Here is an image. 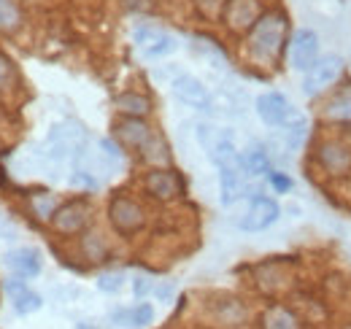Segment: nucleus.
<instances>
[{
  "label": "nucleus",
  "instance_id": "nucleus-1",
  "mask_svg": "<svg viewBox=\"0 0 351 329\" xmlns=\"http://www.w3.org/2000/svg\"><path fill=\"white\" fill-rule=\"evenodd\" d=\"M287 41V16L281 11L263 14L252 27V51L260 60H276Z\"/></svg>",
  "mask_w": 351,
  "mask_h": 329
},
{
  "label": "nucleus",
  "instance_id": "nucleus-2",
  "mask_svg": "<svg viewBox=\"0 0 351 329\" xmlns=\"http://www.w3.org/2000/svg\"><path fill=\"white\" fill-rule=\"evenodd\" d=\"M197 138L200 143L206 146L211 162L217 167H232V164H241V154L235 149V138L230 130H217L211 124H200L197 127Z\"/></svg>",
  "mask_w": 351,
  "mask_h": 329
},
{
  "label": "nucleus",
  "instance_id": "nucleus-3",
  "mask_svg": "<svg viewBox=\"0 0 351 329\" xmlns=\"http://www.w3.org/2000/svg\"><path fill=\"white\" fill-rule=\"evenodd\" d=\"M257 114L267 127H295L303 122V114L278 92H267L257 97Z\"/></svg>",
  "mask_w": 351,
  "mask_h": 329
},
{
  "label": "nucleus",
  "instance_id": "nucleus-4",
  "mask_svg": "<svg viewBox=\"0 0 351 329\" xmlns=\"http://www.w3.org/2000/svg\"><path fill=\"white\" fill-rule=\"evenodd\" d=\"M108 221H111V227H114L119 235L130 238V235L143 230L146 213H143V208L138 206L135 200L125 197V195H117V197H111V203H108Z\"/></svg>",
  "mask_w": 351,
  "mask_h": 329
},
{
  "label": "nucleus",
  "instance_id": "nucleus-5",
  "mask_svg": "<svg viewBox=\"0 0 351 329\" xmlns=\"http://www.w3.org/2000/svg\"><path fill=\"white\" fill-rule=\"evenodd\" d=\"M341 73H343V60L338 57V54H327V57H319L311 68L306 71V79H303V92L306 95H319V92H324L327 86H332V84L341 79Z\"/></svg>",
  "mask_w": 351,
  "mask_h": 329
},
{
  "label": "nucleus",
  "instance_id": "nucleus-6",
  "mask_svg": "<svg viewBox=\"0 0 351 329\" xmlns=\"http://www.w3.org/2000/svg\"><path fill=\"white\" fill-rule=\"evenodd\" d=\"M89 219H92V208L84 200H71V203L57 208L49 221L60 235H79L87 230Z\"/></svg>",
  "mask_w": 351,
  "mask_h": 329
},
{
  "label": "nucleus",
  "instance_id": "nucleus-7",
  "mask_svg": "<svg viewBox=\"0 0 351 329\" xmlns=\"http://www.w3.org/2000/svg\"><path fill=\"white\" fill-rule=\"evenodd\" d=\"M143 189H146L154 200L168 203V200H176V197L184 192V181H181V175H178L176 170H171V167H154V170L146 173Z\"/></svg>",
  "mask_w": 351,
  "mask_h": 329
},
{
  "label": "nucleus",
  "instance_id": "nucleus-8",
  "mask_svg": "<svg viewBox=\"0 0 351 329\" xmlns=\"http://www.w3.org/2000/svg\"><path fill=\"white\" fill-rule=\"evenodd\" d=\"M173 95L181 103H186L189 108H197V111H211L214 108V100H211L208 86L200 82V79L189 76V73L178 76L173 82Z\"/></svg>",
  "mask_w": 351,
  "mask_h": 329
},
{
  "label": "nucleus",
  "instance_id": "nucleus-9",
  "mask_svg": "<svg viewBox=\"0 0 351 329\" xmlns=\"http://www.w3.org/2000/svg\"><path fill=\"white\" fill-rule=\"evenodd\" d=\"M221 16H224V25L235 33L252 30L254 22L260 19V0H227Z\"/></svg>",
  "mask_w": 351,
  "mask_h": 329
},
{
  "label": "nucleus",
  "instance_id": "nucleus-10",
  "mask_svg": "<svg viewBox=\"0 0 351 329\" xmlns=\"http://www.w3.org/2000/svg\"><path fill=\"white\" fill-rule=\"evenodd\" d=\"M278 216H281V208H278L276 200H270V197H254L249 210H246V216H243V221H241V227L246 232H263V230L273 227L278 221Z\"/></svg>",
  "mask_w": 351,
  "mask_h": 329
},
{
  "label": "nucleus",
  "instance_id": "nucleus-11",
  "mask_svg": "<svg viewBox=\"0 0 351 329\" xmlns=\"http://www.w3.org/2000/svg\"><path fill=\"white\" fill-rule=\"evenodd\" d=\"M114 138H117L122 146H128V149L143 151L146 143L154 138V132H152V127L143 122V119L125 117V119H119V122L114 124Z\"/></svg>",
  "mask_w": 351,
  "mask_h": 329
},
{
  "label": "nucleus",
  "instance_id": "nucleus-12",
  "mask_svg": "<svg viewBox=\"0 0 351 329\" xmlns=\"http://www.w3.org/2000/svg\"><path fill=\"white\" fill-rule=\"evenodd\" d=\"M289 60L295 71H308L319 60V36L313 30H298L289 46Z\"/></svg>",
  "mask_w": 351,
  "mask_h": 329
},
{
  "label": "nucleus",
  "instance_id": "nucleus-13",
  "mask_svg": "<svg viewBox=\"0 0 351 329\" xmlns=\"http://www.w3.org/2000/svg\"><path fill=\"white\" fill-rule=\"evenodd\" d=\"M319 162L330 175H346L351 173V149L341 141H324L319 146Z\"/></svg>",
  "mask_w": 351,
  "mask_h": 329
},
{
  "label": "nucleus",
  "instance_id": "nucleus-14",
  "mask_svg": "<svg viewBox=\"0 0 351 329\" xmlns=\"http://www.w3.org/2000/svg\"><path fill=\"white\" fill-rule=\"evenodd\" d=\"M135 41L141 46L143 57L146 60H160V57H168L171 51H176V38L165 36V33H157V30H149V27H141L135 33Z\"/></svg>",
  "mask_w": 351,
  "mask_h": 329
},
{
  "label": "nucleus",
  "instance_id": "nucleus-15",
  "mask_svg": "<svg viewBox=\"0 0 351 329\" xmlns=\"http://www.w3.org/2000/svg\"><path fill=\"white\" fill-rule=\"evenodd\" d=\"M5 291H8V297H11V302H14V310H16L19 316H30V313L41 310V305H44V300H41L36 291H30L27 284L19 281V278H8V281H5Z\"/></svg>",
  "mask_w": 351,
  "mask_h": 329
},
{
  "label": "nucleus",
  "instance_id": "nucleus-16",
  "mask_svg": "<svg viewBox=\"0 0 351 329\" xmlns=\"http://www.w3.org/2000/svg\"><path fill=\"white\" fill-rule=\"evenodd\" d=\"M5 265L19 276V278H36L44 267L41 262V254L36 248H16V251H8L5 254Z\"/></svg>",
  "mask_w": 351,
  "mask_h": 329
},
{
  "label": "nucleus",
  "instance_id": "nucleus-17",
  "mask_svg": "<svg viewBox=\"0 0 351 329\" xmlns=\"http://www.w3.org/2000/svg\"><path fill=\"white\" fill-rule=\"evenodd\" d=\"M219 186H221V206H232L243 195V170H241V164L219 167Z\"/></svg>",
  "mask_w": 351,
  "mask_h": 329
},
{
  "label": "nucleus",
  "instance_id": "nucleus-18",
  "mask_svg": "<svg viewBox=\"0 0 351 329\" xmlns=\"http://www.w3.org/2000/svg\"><path fill=\"white\" fill-rule=\"evenodd\" d=\"M111 321L119 324V327H130V329H141L149 327L154 321V308L152 305H135V308H122V310H114L111 313Z\"/></svg>",
  "mask_w": 351,
  "mask_h": 329
},
{
  "label": "nucleus",
  "instance_id": "nucleus-19",
  "mask_svg": "<svg viewBox=\"0 0 351 329\" xmlns=\"http://www.w3.org/2000/svg\"><path fill=\"white\" fill-rule=\"evenodd\" d=\"M114 106H117L119 114L135 117V119H143V117H149V111H152V100H149L146 95H138V92H125V95H119V97L114 100Z\"/></svg>",
  "mask_w": 351,
  "mask_h": 329
},
{
  "label": "nucleus",
  "instance_id": "nucleus-20",
  "mask_svg": "<svg viewBox=\"0 0 351 329\" xmlns=\"http://www.w3.org/2000/svg\"><path fill=\"white\" fill-rule=\"evenodd\" d=\"M241 170L249 175H267L270 173V160L263 146H252L243 157H241Z\"/></svg>",
  "mask_w": 351,
  "mask_h": 329
},
{
  "label": "nucleus",
  "instance_id": "nucleus-21",
  "mask_svg": "<svg viewBox=\"0 0 351 329\" xmlns=\"http://www.w3.org/2000/svg\"><path fill=\"white\" fill-rule=\"evenodd\" d=\"M263 329H298V319L295 313H289L287 308H267L263 316Z\"/></svg>",
  "mask_w": 351,
  "mask_h": 329
},
{
  "label": "nucleus",
  "instance_id": "nucleus-22",
  "mask_svg": "<svg viewBox=\"0 0 351 329\" xmlns=\"http://www.w3.org/2000/svg\"><path fill=\"white\" fill-rule=\"evenodd\" d=\"M22 27V8L16 0H0V33H14Z\"/></svg>",
  "mask_w": 351,
  "mask_h": 329
},
{
  "label": "nucleus",
  "instance_id": "nucleus-23",
  "mask_svg": "<svg viewBox=\"0 0 351 329\" xmlns=\"http://www.w3.org/2000/svg\"><path fill=\"white\" fill-rule=\"evenodd\" d=\"M30 210H33L41 221H49V219H51V213L57 210V200H54V195H49V192L30 195Z\"/></svg>",
  "mask_w": 351,
  "mask_h": 329
},
{
  "label": "nucleus",
  "instance_id": "nucleus-24",
  "mask_svg": "<svg viewBox=\"0 0 351 329\" xmlns=\"http://www.w3.org/2000/svg\"><path fill=\"white\" fill-rule=\"evenodd\" d=\"M82 251H84V256H87L89 262H103V259L108 256V246H106L103 238L95 235V232H89V235L82 238Z\"/></svg>",
  "mask_w": 351,
  "mask_h": 329
},
{
  "label": "nucleus",
  "instance_id": "nucleus-25",
  "mask_svg": "<svg viewBox=\"0 0 351 329\" xmlns=\"http://www.w3.org/2000/svg\"><path fill=\"white\" fill-rule=\"evenodd\" d=\"M14 84H16V62L0 51V92L14 89Z\"/></svg>",
  "mask_w": 351,
  "mask_h": 329
},
{
  "label": "nucleus",
  "instance_id": "nucleus-26",
  "mask_svg": "<svg viewBox=\"0 0 351 329\" xmlns=\"http://www.w3.org/2000/svg\"><path fill=\"white\" fill-rule=\"evenodd\" d=\"M327 114H330L332 119H351V92L338 95V97L327 106Z\"/></svg>",
  "mask_w": 351,
  "mask_h": 329
},
{
  "label": "nucleus",
  "instance_id": "nucleus-27",
  "mask_svg": "<svg viewBox=\"0 0 351 329\" xmlns=\"http://www.w3.org/2000/svg\"><path fill=\"white\" fill-rule=\"evenodd\" d=\"M195 41H197L200 54H206L208 60H214V62H217V68H221V65H224V54H221V49L217 46V41H208V38H203V36H197Z\"/></svg>",
  "mask_w": 351,
  "mask_h": 329
},
{
  "label": "nucleus",
  "instance_id": "nucleus-28",
  "mask_svg": "<svg viewBox=\"0 0 351 329\" xmlns=\"http://www.w3.org/2000/svg\"><path fill=\"white\" fill-rule=\"evenodd\" d=\"M122 284H125V276H122V273H103V276L97 278V289H100V291H106V294L119 291Z\"/></svg>",
  "mask_w": 351,
  "mask_h": 329
},
{
  "label": "nucleus",
  "instance_id": "nucleus-29",
  "mask_svg": "<svg viewBox=\"0 0 351 329\" xmlns=\"http://www.w3.org/2000/svg\"><path fill=\"white\" fill-rule=\"evenodd\" d=\"M267 184H270L278 195H287V192L292 189V178H289L287 173H281V170H270V173H267Z\"/></svg>",
  "mask_w": 351,
  "mask_h": 329
},
{
  "label": "nucleus",
  "instance_id": "nucleus-30",
  "mask_svg": "<svg viewBox=\"0 0 351 329\" xmlns=\"http://www.w3.org/2000/svg\"><path fill=\"white\" fill-rule=\"evenodd\" d=\"M100 149H103V154H106L111 162H119V160H122V151H119V146H117L111 138H103V141H100Z\"/></svg>",
  "mask_w": 351,
  "mask_h": 329
},
{
  "label": "nucleus",
  "instance_id": "nucleus-31",
  "mask_svg": "<svg viewBox=\"0 0 351 329\" xmlns=\"http://www.w3.org/2000/svg\"><path fill=\"white\" fill-rule=\"evenodd\" d=\"M152 278H146V276H138L135 281H132V291H135V297H146L149 291H152Z\"/></svg>",
  "mask_w": 351,
  "mask_h": 329
},
{
  "label": "nucleus",
  "instance_id": "nucleus-32",
  "mask_svg": "<svg viewBox=\"0 0 351 329\" xmlns=\"http://www.w3.org/2000/svg\"><path fill=\"white\" fill-rule=\"evenodd\" d=\"M171 291H173V287H162V289H157V294H160V297H168Z\"/></svg>",
  "mask_w": 351,
  "mask_h": 329
}]
</instances>
